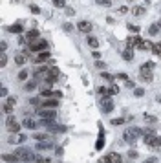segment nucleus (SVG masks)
I'll use <instances>...</instances> for the list:
<instances>
[{"label":"nucleus","mask_w":161,"mask_h":163,"mask_svg":"<svg viewBox=\"0 0 161 163\" xmlns=\"http://www.w3.org/2000/svg\"><path fill=\"white\" fill-rule=\"evenodd\" d=\"M97 94L101 95V99H103V97H110V90L106 88V86H99V90H97Z\"/></svg>","instance_id":"obj_29"},{"label":"nucleus","mask_w":161,"mask_h":163,"mask_svg":"<svg viewBox=\"0 0 161 163\" xmlns=\"http://www.w3.org/2000/svg\"><path fill=\"white\" fill-rule=\"evenodd\" d=\"M145 163H157V158H148Z\"/></svg>","instance_id":"obj_52"},{"label":"nucleus","mask_w":161,"mask_h":163,"mask_svg":"<svg viewBox=\"0 0 161 163\" xmlns=\"http://www.w3.org/2000/svg\"><path fill=\"white\" fill-rule=\"evenodd\" d=\"M99 6H106V7H110L112 6V0H95Z\"/></svg>","instance_id":"obj_39"},{"label":"nucleus","mask_w":161,"mask_h":163,"mask_svg":"<svg viewBox=\"0 0 161 163\" xmlns=\"http://www.w3.org/2000/svg\"><path fill=\"white\" fill-rule=\"evenodd\" d=\"M6 48H7V42H2V46H0V50H2V53L6 51Z\"/></svg>","instance_id":"obj_55"},{"label":"nucleus","mask_w":161,"mask_h":163,"mask_svg":"<svg viewBox=\"0 0 161 163\" xmlns=\"http://www.w3.org/2000/svg\"><path fill=\"white\" fill-rule=\"evenodd\" d=\"M95 66H97V68H104V62H101V61H97V62H95Z\"/></svg>","instance_id":"obj_54"},{"label":"nucleus","mask_w":161,"mask_h":163,"mask_svg":"<svg viewBox=\"0 0 161 163\" xmlns=\"http://www.w3.org/2000/svg\"><path fill=\"white\" fill-rule=\"evenodd\" d=\"M152 150H161V136H157L156 137V141L152 143V147H150Z\"/></svg>","instance_id":"obj_32"},{"label":"nucleus","mask_w":161,"mask_h":163,"mask_svg":"<svg viewBox=\"0 0 161 163\" xmlns=\"http://www.w3.org/2000/svg\"><path fill=\"white\" fill-rule=\"evenodd\" d=\"M117 13H119V15H125V13H128V7H126V6L119 7V9H117Z\"/></svg>","instance_id":"obj_49"},{"label":"nucleus","mask_w":161,"mask_h":163,"mask_svg":"<svg viewBox=\"0 0 161 163\" xmlns=\"http://www.w3.org/2000/svg\"><path fill=\"white\" fill-rule=\"evenodd\" d=\"M157 103H161V95H157Z\"/></svg>","instance_id":"obj_57"},{"label":"nucleus","mask_w":161,"mask_h":163,"mask_svg":"<svg viewBox=\"0 0 161 163\" xmlns=\"http://www.w3.org/2000/svg\"><path fill=\"white\" fill-rule=\"evenodd\" d=\"M22 24H11L9 28H6V31H9V33H22Z\"/></svg>","instance_id":"obj_22"},{"label":"nucleus","mask_w":161,"mask_h":163,"mask_svg":"<svg viewBox=\"0 0 161 163\" xmlns=\"http://www.w3.org/2000/svg\"><path fill=\"white\" fill-rule=\"evenodd\" d=\"M86 44H88L90 48L95 50V48H99V40L95 39V37H88V39H86Z\"/></svg>","instance_id":"obj_27"},{"label":"nucleus","mask_w":161,"mask_h":163,"mask_svg":"<svg viewBox=\"0 0 161 163\" xmlns=\"http://www.w3.org/2000/svg\"><path fill=\"white\" fill-rule=\"evenodd\" d=\"M44 83L46 84H53V83H57V79H59V68H50L48 70V73L44 75Z\"/></svg>","instance_id":"obj_6"},{"label":"nucleus","mask_w":161,"mask_h":163,"mask_svg":"<svg viewBox=\"0 0 161 163\" xmlns=\"http://www.w3.org/2000/svg\"><path fill=\"white\" fill-rule=\"evenodd\" d=\"M64 9H66V17H73L75 15V9L73 7H64Z\"/></svg>","instance_id":"obj_45"},{"label":"nucleus","mask_w":161,"mask_h":163,"mask_svg":"<svg viewBox=\"0 0 161 163\" xmlns=\"http://www.w3.org/2000/svg\"><path fill=\"white\" fill-rule=\"evenodd\" d=\"M13 108H15V105H11V103H7V101H4V106H2V110H4L6 114H9V112H13Z\"/></svg>","instance_id":"obj_31"},{"label":"nucleus","mask_w":161,"mask_h":163,"mask_svg":"<svg viewBox=\"0 0 161 163\" xmlns=\"http://www.w3.org/2000/svg\"><path fill=\"white\" fill-rule=\"evenodd\" d=\"M130 2H132V0H130Z\"/></svg>","instance_id":"obj_59"},{"label":"nucleus","mask_w":161,"mask_h":163,"mask_svg":"<svg viewBox=\"0 0 161 163\" xmlns=\"http://www.w3.org/2000/svg\"><path fill=\"white\" fill-rule=\"evenodd\" d=\"M115 77H117V79H121V81H125V83L128 81V75H126L125 72H121V73H117V75H115Z\"/></svg>","instance_id":"obj_42"},{"label":"nucleus","mask_w":161,"mask_h":163,"mask_svg":"<svg viewBox=\"0 0 161 163\" xmlns=\"http://www.w3.org/2000/svg\"><path fill=\"white\" fill-rule=\"evenodd\" d=\"M57 106H59L57 97H50V99H46L44 103H42V108H57Z\"/></svg>","instance_id":"obj_14"},{"label":"nucleus","mask_w":161,"mask_h":163,"mask_svg":"<svg viewBox=\"0 0 161 163\" xmlns=\"http://www.w3.org/2000/svg\"><path fill=\"white\" fill-rule=\"evenodd\" d=\"M130 119H132V117H117V119H112L110 123H112L114 126H119V125H125V123H128Z\"/></svg>","instance_id":"obj_24"},{"label":"nucleus","mask_w":161,"mask_h":163,"mask_svg":"<svg viewBox=\"0 0 161 163\" xmlns=\"http://www.w3.org/2000/svg\"><path fill=\"white\" fill-rule=\"evenodd\" d=\"M29 105L39 106V105H42V103H40V99H39V97H33V99H29Z\"/></svg>","instance_id":"obj_43"},{"label":"nucleus","mask_w":161,"mask_h":163,"mask_svg":"<svg viewBox=\"0 0 161 163\" xmlns=\"http://www.w3.org/2000/svg\"><path fill=\"white\" fill-rule=\"evenodd\" d=\"M99 106H101V112H103V114H110V112L114 110V101H112V97H103L101 103H99Z\"/></svg>","instance_id":"obj_7"},{"label":"nucleus","mask_w":161,"mask_h":163,"mask_svg":"<svg viewBox=\"0 0 161 163\" xmlns=\"http://www.w3.org/2000/svg\"><path fill=\"white\" fill-rule=\"evenodd\" d=\"M50 130V132H53V134H64V132H66V130H68V126H64V125H53V126H50L48 128Z\"/></svg>","instance_id":"obj_16"},{"label":"nucleus","mask_w":161,"mask_h":163,"mask_svg":"<svg viewBox=\"0 0 161 163\" xmlns=\"http://www.w3.org/2000/svg\"><path fill=\"white\" fill-rule=\"evenodd\" d=\"M28 137H26V134H20V132H11L9 134V137H7V143L9 145H20V143H24Z\"/></svg>","instance_id":"obj_5"},{"label":"nucleus","mask_w":161,"mask_h":163,"mask_svg":"<svg viewBox=\"0 0 161 163\" xmlns=\"http://www.w3.org/2000/svg\"><path fill=\"white\" fill-rule=\"evenodd\" d=\"M22 126H26V128H29V130H35V128L40 126V123L35 121L33 117H24V119H22Z\"/></svg>","instance_id":"obj_10"},{"label":"nucleus","mask_w":161,"mask_h":163,"mask_svg":"<svg viewBox=\"0 0 161 163\" xmlns=\"http://www.w3.org/2000/svg\"><path fill=\"white\" fill-rule=\"evenodd\" d=\"M37 141H48V134H35Z\"/></svg>","instance_id":"obj_40"},{"label":"nucleus","mask_w":161,"mask_h":163,"mask_svg":"<svg viewBox=\"0 0 161 163\" xmlns=\"http://www.w3.org/2000/svg\"><path fill=\"white\" fill-rule=\"evenodd\" d=\"M48 40H44V39H39V40H33V42H29V50L31 51H46L48 50Z\"/></svg>","instance_id":"obj_4"},{"label":"nucleus","mask_w":161,"mask_h":163,"mask_svg":"<svg viewBox=\"0 0 161 163\" xmlns=\"http://www.w3.org/2000/svg\"><path fill=\"white\" fill-rule=\"evenodd\" d=\"M7 128L11 130V132H18L20 130V125L15 121V117H7Z\"/></svg>","instance_id":"obj_17"},{"label":"nucleus","mask_w":161,"mask_h":163,"mask_svg":"<svg viewBox=\"0 0 161 163\" xmlns=\"http://www.w3.org/2000/svg\"><path fill=\"white\" fill-rule=\"evenodd\" d=\"M77 29L81 31V33H90V31L93 29L92 22H88V20H81V22L77 24Z\"/></svg>","instance_id":"obj_11"},{"label":"nucleus","mask_w":161,"mask_h":163,"mask_svg":"<svg viewBox=\"0 0 161 163\" xmlns=\"http://www.w3.org/2000/svg\"><path fill=\"white\" fill-rule=\"evenodd\" d=\"M35 88H37V79L26 81V84H24V90H26V92H33Z\"/></svg>","instance_id":"obj_23"},{"label":"nucleus","mask_w":161,"mask_h":163,"mask_svg":"<svg viewBox=\"0 0 161 163\" xmlns=\"http://www.w3.org/2000/svg\"><path fill=\"white\" fill-rule=\"evenodd\" d=\"M152 44H154V42H150V40H143L137 48L139 50H152Z\"/></svg>","instance_id":"obj_30"},{"label":"nucleus","mask_w":161,"mask_h":163,"mask_svg":"<svg viewBox=\"0 0 161 163\" xmlns=\"http://www.w3.org/2000/svg\"><path fill=\"white\" fill-rule=\"evenodd\" d=\"M62 28H64V31H71V29H73V26L68 24V22H66V24H62Z\"/></svg>","instance_id":"obj_50"},{"label":"nucleus","mask_w":161,"mask_h":163,"mask_svg":"<svg viewBox=\"0 0 161 163\" xmlns=\"http://www.w3.org/2000/svg\"><path fill=\"white\" fill-rule=\"evenodd\" d=\"M29 70L28 68H22V70H20L18 72V75H17V77H18V81H28V77H29Z\"/></svg>","instance_id":"obj_25"},{"label":"nucleus","mask_w":161,"mask_h":163,"mask_svg":"<svg viewBox=\"0 0 161 163\" xmlns=\"http://www.w3.org/2000/svg\"><path fill=\"white\" fill-rule=\"evenodd\" d=\"M143 119H145V123H148V125H156V123H157V119H156L154 115H145Z\"/></svg>","instance_id":"obj_35"},{"label":"nucleus","mask_w":161,"mask_h":163,"mask_svg":"<svg viewBox=\"0 0 161 163\" xmlns=\"http://www.w3.org/2000/svg\"><path fill=\"white\" fill-rule=\"evenodd\" d=\"M128 29H130L132 33H139V28H137V26H134V24H128Z\"/></svg>","instance_id":"obj_47"},{"label":"nucleus","mask_w":161,"mask_h":163,"mask_svg":"<svg viewBox=\"0 0 161 163\" xmlns=\"http://www.w3.org/2000/svg\"><path fill=\"white\" fill-rule=\"evenodd\" d=\"M26 61H28V59H26V55H24V53H18V55L15 57V62L18 64V66H24V64H26Z\"/></svg>","instance_id":"obj_28"},{"label":"nucleus","mask_w":161,"mask_h":163,"mask_svg":"<svg viewBox=\"0 0 161 163\" xmlns=\"http://www.w3.org/2000/svg\"><path fill=\"white\" fill-rule=\"evenodd\" d=\"M39 29H29V31H26V39H28V42H33V40H39Z\"/></svg>","instance_id":"obj_13"},{"label":"nucleus","mask_w":161,"mask_h":163,"mask_svg":"<svg viewBox=\"0 0 161 163\" xmlns=\"http://www.w3.org/2000/svg\"><path fill=\"white\" fill-rule=\"evenodd\" d=\"M143 42V39L141 37H128V40H126V48H134V46H139Z\"/></svg>","instance_id":"obj_15"},{"label":"nucleus","mask_w":161,"mask_h":163,"mask_svg":"<svg viewBox=\"0 0 161 163\" xmlns=\"http://www.w3.org/2000/svg\"><path fill=\"white\" fill-rule=\"evenodd\" d=\"M152 53H156V55H159L161 53V42H154L152 44V50H150Z\"/></svg>","instance_id":"obj_34"},{"label":"nucleus","mask_w":161,"mask_h":163,"mask_svg":"<svg viewBox=\"0 0 161 163\" xmlns=\"http://www.w3.org/2000/svg\"><path fill=\"white\" fill-rule=\"evenodd\" d=\"M139 136H145V130H141V128H137V126H132V128H126L125 132H123V139L126 141L128 145H134L136 141H137V137Z\"/></svg>","instance_id":"obj_2"},{"label":"nucleus","mask_w":161,"mask_h":163,"mask_svg":"<svg viewBox=\"0 0 161 163\" xmlns=\"http://www.w3.org/2000/svg\"><path fill=\"white\" fill-rule=\"evenodd\" d=\"M134 95L136 97H143L145 95V88H134Z\"/></svg>","instance_id":"obj_38"},{"label":"nucleus","mask_w":161,"mask_h":163,"mask_svg":"<svg viewBox=\"0 0 161 163\" xmlns=\"http://www.w3.org/2000/svg\"><path fill=\"white\" fill-rule=\"evenodd\" d=\"M108 90H110V97H112V95H117V94H119V86H117V84H112Z\"/></svg>","instance_id":"obj_37"},{"label":"nucleus","mask_w":161,"mask_h":163,"mask_svg":"<svg viewBox=\"0 0 161 163\" xmlns=\"http://www.w3.org/2000/svg\"><path fill=\"white\" fill-rule=\"evenodd\" d=\"M0 95H2V99H6V97H7V88H6V86L0 88Z\"/></svg>","instance_id":"obj_46"},{"label":"nucleus","mask_w":161,"mask_h":163,"mask_svg":"<svg viewBox=\"0 0 161 163\" xmlns=\"http://www.w3.org/2000/svg\"><path fill=\"white\" fill-rule=\"evenodd\" d=\"M15 154L18 156L20 161H35V159H37V158L33 156V152H29V150L24 148V147H18V148L15 150Z\"/></svg>","instance_id":"obj_3"},{"label":"nucleus","mask_w":161,"mask_h":163,"mask_svg":"<svg viewBox=\"0 0 161 163\" xmlns=\"http://www.w3.org/2000/svg\"><path fill=\"white\" fill-rule=\"evenodd\" d=\"M157 57H159V59H161V53H159V55H157Z\"/></svg>","instance_id":"obj_58"},{"label":"nucleus","mask_w":161,"mask_h":163,"mask_svg":"<svg viewBox=\"0 0 161 163\" xmlns=\"http://www.w3.org/2000/svg\"><path fill=\"white\" fill-rule=\"evenodd\" d=\"M37 114L40 117H44V119H57V110L55 108H39Z\"/></svg>","instance_id":"obj_8"},{"label":"nucleus","mask_w":161,"mask_h":163,"mask_svg":"<svg viewBox=\"0 0 161 163\" xmlns=\"http://www.w3.org/2000/svg\"><path fill=\"white\" fill-rule=\"evenodd\" d=\"M51 4L55 7H66V0H51Z\"/></svg>","instance_id":"obj_36"},{"label":"nucleus","mask_w":161,"mask_h":163,"mask_svg":"<svg viewBox=\"0 0 161 163\" xmlns=\"http://www.w3.org/2000/svg\"><path fill=\"white\" fill-rule=\"evenodd\" d=\"M31 13H35V15H39V13H40V9H39L37 6H31Z\"/></svg>","instance_id":"obj_51"},{"label":"nucleus","mask_w":161,"mask_h":163,"mask_svg":"<svg viewBox=\"0 0 161 163\" xmlns=\"http://www.w3.org/2000/svg\"><path fill=\"white\" fill-rule=\"evenodd\" d=\"M121 55H123V61L130 62V61H134V50H132V48H126V50L121 53Z\"/></svg>","instance_id":"obj_20"},{"label":"nucleus","mask_w":161,"mask_h":163,"mask_svg":"<svg viewBox=\"0 0 161 163\" xmlns=\"http://www.w3.org/2000/svg\"><path fill=\"white\" fill-rule=\"evenodd\" d=\"M103 148H104V137H103V136H99L97 143H95V150H103Z\"/></svg>","instance_id":"obj_33"},{"label":"nucleus","mask_w":161,"mask_h":163,"mask_svg":"<svg viewBox=\"0 0 161 163\" xmlns=\"http://www.w3.org/2000/svg\"><path fill=\"white\" fill-rule=\"evenodd\" d=\"M92 55H93V59H101V53H99V51H93Z\"/></svg>","instance_id":"obj_53"},{"label":"nucleus","mask_w":161,"mask_h":163,"mask_svg":"<svg viewBox=\"0 0 161 163\" xmlns=\"http://www.w3.org/2000/svg\"><path fill=\"white\" fill-rule=\"evenodd\" d=\"M101 75H103V77H104V79H108V81H114V79H115V77H114V75H110V73H106V72H103Z\"/></svg>","instance_id":"obj_48"},{"label":"nucleus","mask_w":161,"mask_h":163,"mask_svg":"<svg viewBox=\"0 0 161 163\" xmlns=\"http://www.w3.org/2000/svg\"><path fill=\"white\" fill-rule=\"evenodd\" d=\"M128 158H130V159H137V158H139L137 150H128Z\"/></svg>","instance_id":"obj_41"},{"label":"nucleus","mask_w":161,"mask_h":163,"mask_svg":"<svg viewBox=\"0 0 161 163\" xmlns=\"http://www.w3.org/2000/svg\"><path fill=\"white\" fill-rule=\"evenodd\" d=\"M2 161H6V163H17L20 159H18V156L13 152V154H2Z\"/></svg>","instance_id":"obj_19"},{"label":"nucleus","mask_w":161,"mask_h":163,"mask_svg":"<svg viewBox=\"0 0 161 163\" xmlns=\"http://www.w3.org/2000/svg\"><path fill=\"white\" fill-rule=\"evenodd\" d=\"M145 13H146V9H145L143 6H134V7H132V15H134V17H143Z\"/></svg>","instance_id":"obj_21"},{"label":"nucleus","mask_w":161,"mask_h":163,"mask_svg":"<svg viewBox=\"0 0 161 163\" xmlns=\"http://www.w3.org/2000/svg\"><path fill=\"white\" fill-rule=\"evenodd\" d=\"M6 64H7V57H6V53H2V57H0V66H6Z\"/></svg>","instance_id":"obj_44"},{"label":"nucleus","mask_w":161,"mask_h":163,"mask_svg":"<svg viewBox=\"0 0 161 163\" xmlns=\"http://www.w3.org/2000/svg\"><path fill=\"white\" fill-rule=\"evenodd\" d=\"M55 145L53 143H50V141H39V143L35 145V150L37 152H44V150H50V148H53Z\"/></svg>","instance_id":"obj_12"},{"label":"nucleus","mask_w":161,"mask_h":163,"mask_svg":"<svg viewBox=\"0 0 161 163\" xmlns=\"http://www.w3.org/2000/svg\"><path fill=\"white\" fill-rule=\"evenodd\" d=\"M156 68V64L152 61H148V62H143L141 66H139V81H143V83H152L154 79V75H152V70Z\"/></svg>","instance_id":"obj_1"},{"label":"nucleus","mask_w":161,"mask_h":163,"mask_svg":"<svg viewBox=\"0 0 161 163\" xmlns=\"http://www.w3.org/2000/svg\"><path fill=\"white\" fill-rule=\"evenodd\" d=\"M104 159L108 163H123V156L119 152H108V154L104 156Z\"/></svg>","instance_id":"obj_9"},{"label":"nucleus","mask_w":161,"mask_h":163,"mask_svg":"<svg viewBox=\"0 0 161 163\" xmlns=\"http://www.w3.org/2000/svg\"><path fill=\"white\" fill-rule=\"evenodd\" d=\"M99 163H108V161H106V159H104V158H103V159H101V161H99Z\"/></svg>","instance_id":"obj_56"},{"label":"nucleus","mask_w":161,"mask_h":163,"mask_svg":"<svg viewBox=\"0 0 161 163\" xmlns=\"http://www.w3.org/2000/svg\"><path fill=\"white\" fill-rule=\"evenodd\" d=\"M159 29H161V22H154L152 26L148 28V33H150V35H157Z\"/></svg>","instance_id":"obj_26"},{"label":"nucleus","mask_w":161,"mask_h":163,"mask_svg":"<svg viewBox=\"0 0 161 163\" xmlns=\"http://www.w3.org/2000/svg\"><path fill=\"white\" fill-rule=\"evenodd\" d=\"M48 59H50V53H48V51H39V55H37L33 61H35L37 64H40V62H46Z\"/></svg>","instance_id":"obj_18"}]
</instances>
